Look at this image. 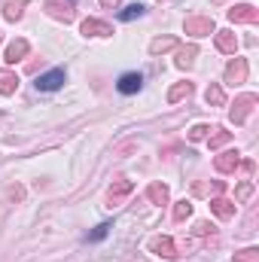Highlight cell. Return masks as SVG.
<instances>
[{
    "mask_svg": "<svg viewBox=\"0 0 259 262\" xmlns=\"http://www.w3.org/2000/svg\"><path fill=\"white\" fill-rule=\"evenodd\" d=\"M210 131H213V134H207V137H204L210 149H220V146H226V143L232 140V131H223V128H210Z\"/></svg>",
    "mask_w": 259,
    "mask_h": 262,
    "instance_id": "16",
    "label": "cell"
},
{
    "mask_svg": "<svg viewBox=\"0 0 259 262\" xmlns=\"http://www.w3.org/2000/svg\"><path fill=\"white\" fill-rule=\"evenodd\" d=\"M79 31H82L85 37H110V34H113V28H110L107 21H101V18H85V21L79 25Z\"/></svg>",
    "mask_w": 259,
    "mask_h": 262,
    "instance_id": "6",
    "label": "cell"
},
{
    "mask_svg": "<svg viewBox=\"0 0 259 262\" xmlns=\"http://www.w3.org/2000/svg\"><path fill=\"white\" fill-rule=\"evenodd\" d=\"M140 85H143V76L140 73H125V76H119V92L122 95H134V92H140Z\"/></svg>",
    "mask_w": 259,
    "mask_h": 262,
    "instance_id": "14",
    "label": "cell"
},
{
    "mask_svg": "<svg viewBox=\"0 0 259 262\" xmlns=\"http://www.w3.org/2000/svg\"><path fill=\"white\" fill-rule=\"evenodd\" d=\"M116 3H119V0H101V6H107V9H110V6H116Z\"/></svg>",
    "mask_w": 259,
    "mask_h": 262,
    "instance_id": "29",
    "label": "cell"
},
{
    "mask_svg": "<svg viewBox=\"0 0 259 262\" xmlns=\"http://www.w3.org/2000/svg\"><path fill=\"white\" fill-rule=\"evenodd\" d=\"M183 31L192 37H207V34H213V18L210 15H192V18H186Z\"/></svg>",
    "mask_w": 259,
    "mask_h": 262,
    "instance_id": "3",
    "label": "cell"
},
{
    "mask_svg": "<svg viewBox=\"0 0 259 262\" xmlns=\"http://www.w3.org/2000/svg\"><path fill=\"white\" fill-rule=\"evenodd\" d=\"M153 253H159V256H165V259H177L180 253H177V244H174V238H168V235H162V238H153Z\"/></svg>",
    "mask_w": 259,
    "mask_h": 262,
    "instance_id": "8",
    "label": "cell"
},
{
    "mask_svg": "<svg viewBox=\"0 0 259 262\" xmlns=\"http://www.w3.org/2000/svg\"><path fill=\"white\" fill-rule=\"evenodd\" d=\"M143 9H146L143 3H131V6H125V9L119 12V18H122V21H131V18H140V15H143Z\"/></svg>",
    "mask_w": 259,
    "mask_h": 262,
    "instance_id": "23",
    "label": "cell"
},
{
    "mask_svg": "<svg viewBox=\"0 0 259 262\" xmlns=\"http://www.w3.org/2000/svg\"><path fill=\"white\" fill-rule=\"evenodd\" d=\"M210 210L220 216V220H232L235 216V201H229V198H210Z\"/></svg>",
    "mask_w": 259,
    "mask_h": 262,
    "instance_id": "12",
    "label": "cell"
},
{
    "mask_svg": "<svg viewBox=\"0 0 259 262\" xmlns=\"http://www.w3.org/2000/svg\"><path fill=\"white\" fill-rule=\"evenodd\" d=\"M18 85V76L12 70H0V95H12Z\"/></svg>",
    "mask_w": 259,
    "mask_h": 262,
    "instance_id": "18",
    "label": "cell"
},
{
    "mask_svg": "<svg viewBox=\"0 0 259 262\" xmlns=\"http://www.w3.org/2000/svg\"><path fill=\"white\" fill-rule=\"evenodd\" d=\"M28 49H31V46H28V40H21V37H18V40H12V43L6 46V64L21 61V58L28 55Z\"/></svg>",
    "mask_w": 259,
    "mask_h": 262,
    "instance_id": "11",
    "label": "cell"
},
{
    "mask_svg": "<svg viewBox=\"0 0 259 262\" xmlns=\"http://www.w3.org/2000/svg\"><path fill=\"white\" fill-rule=\"evenodd\" d=\"M25 6H28V0H9L6 9H3V18H6V21H18L21 12H25Z\"/></svg>",
    "mask_w": 259,
    "mask_h": 262,
    "instance_id": "17",
    "label": "cell"
},
{
    "mask_svg": "<svg viewBox=\"0 0 259 262\" xmlns=\"http://www.w3.org/2000/svg\"><path fill=\"white\" fill-rule=\"evenodd\" d=\"M146 198L153 204H168V186L165 183H149L146 186Z\"/></svg>",
    "mask_w": 259,
    "mask_h": 262,
    "instance_id": "15",
    "label": "cell"
},
{
    "mask_svg": "<svg viewBox=\"0 0 259 262\" xmlns=\"http://www.w3.org/2000/svg\"><path fill=\"white\" fill-rule=\"evenodd\" d=\"M256 104H259V98L253 95V92H247V95H238V98H235V107L229 110L232 122H235V125H244V122H247V116H250V110H253Z\"/></svg>",
    "mask_w": 259,
    "mask_h": 262,
    "instance_id": "1",
    "label": "cell"
},
{
    "mask_svg": "<svg viewBox=\"0 0 259 262\" xmlns=\"http://www.w3.org/2000/svg\"><path fill=\"white\" fill-rule=\"evenodd\" d=\"M207 125H195L192 131H189V140H204V137H207Z\"/></svg>",
    "mask_w": 259,
    "mask_h": 262,
    "instance_id": "28",
    "label": "cell"
},
{
    "mask_svg": "<svg viewBox=\"0 0 259 262\" xmlns=\"http://www.w3.org/2000/svg\"><path fill=\"white\" fill-rule=\"evenodd\" d=\"M110 229H113L110 223H101V226H98V229L89 235V241H101V238H107V232H110Z\"/></svg>",
    "mask_w": 259,
    "mask_h": 262,
    "instance_id": "27",
    "label": "cell"
},
{
    "mask_svg": "<svg viewBox=\"0 0 259 262\" xmlns=\"http://www.w3.org/2000/svg\"><path fill=\"white\" fill-rule=\"evenodd\" d=\"M229 21H235V25H256L259 9H253L250 3H238V6L229 9Z\"/></svg>",
    "mask_w": 259,
    "mask_h": 262,
    "instance_id": "2",
    "label": "cell"
},
{
    "mask_svg": "<svg viewBox=\"0 0 259 262\" xmlns=\"http://www.w3.org/2000/svg\"><path fill=\"white\" fill-rule=\"evenodd\" d=\"M244 79H247V61H244V58H235V61L226 64V82H229V85H238V82H244Z\"/></svg>",
    "mask_w": 259,
    "mask_h": 262,
    "instance_id": "9",
    "label": "cell"
},
{
    "mask_svg": "<svg viewBox=\"0 0 259 262\" xmlns=\"http://www.w3.org/2000/svg\"><path fill=\"white\" fill-rule=\"evenodd\" d=\"M250 192H253V183H250V180H244V183L238 186L235 198H238V201H247V198H250Z\"/></svg>",
    "mask_w": 259,
    "mask_h": 262,
    "instance_id": "25",
    "label": "cell"
},
{
    "mask_svg": "<svg viewBox=\"0 0 259 262\" xmlns=\"http://www.w3.org/2000/svg\"><path fill=\"white\" fill-rule=\"evenodd\" d=\"M174 46H177V40H174V37H165V40H153V43H149V52L159 55V52H168V49H174Z\"/></svg>",
    "mask_w": 259,
    "mask_h": 262,
    "instance_id": "22",
    "label": "cell"
},
{
    "mask_svg": "<svg viewBox=\"0 0 259 262\" xmlns=\"http://www.w3.org/2000/svg\"><path fill=\"white\" fill-rule=\"evenodd\" d=\"M46 12L58 21H73V6L70 3H58V0H46Z\"/></svg>",
    "mask_w": 259,
    "mask_h": 262,
    "instance_id": "10",
    "label": "cell"
},
{
    "mask_svg": "<svg viewBox=\"0 0 259 262\" xmlns=\"http://www.w3.org/2000/svg\"><path fill=\"white\" fill-rule=\"evenodd\" d=\"M204 98H207V104H217V107L226 104V92H223V85H217V82L207 85V95H204Z\"/></svg>",
    "mask_w": 259,
    "mask_h": 262,
    "instance_id": "21",
    "label": "cell"
},
{
    "mask_svg": "<svg viewBox=\"0 0 259 262\" xmlns=\"http://www.w3.org/2000/svg\"><path fill=\"white\" fill-rule=\"evenodd\" d=\"M235 262H259V250H241L235 253Z\"/></svg>",
    "mask_w": 259,
    "mask_h": 262,
    "instance_id": "26",
    "label": "cell"
},
{
    "mask_svg": "<svg viewBox=\"0 0 259 262\" xmlns=\"http://www.w3.org/2000/svg\"><path fill=\"white\" fill-rule=\"evenodd\" d=\"M186 216H192V201H186V198H183V201H177V207H174V220H177V223H183Z\"/></svg>",
    "mask_w": 259,
    "mask_h": 262,
    "instance_id": "24",
    "label": "cell"
},
{
    "mask_svg": "<svg viewBox=\"0 0 259 262\" xmlns=\"http://www.w3.org/2000/svg\"><path fill=\"white\" fill-rule=\"evenodd\" d=\"M131 189H134V183L125 180V177H119V180H113V186L107 189V198H110V207H116L119 201L125 195H131Z\"/></svg>",
    "mask_w": 259,
    "mask_h": 262,
    "instance_id": "5",
    "label": "cell"
},
{
    "mask_svg": "<svg viewBox=\"0 0 259 262\" xmlns=\"http://www.w3.org/2000/svg\"><path fill=\"white\" fill-rule=\"evenodd\" d=\"M67 79V73L61 67H55V70H49V73H43V76H37V89L40 92H55V89H61Z\"/></svg>",
    "mask_w": 259,
    "mask_h": 262,
    "instance_id": "4",
    "label": "cell"
},
{
    "mask_svg": "<svg viewBox=\"0 0 259 262\" xmlns=\"http://www.w3.org/2000/svg\"><path fill=\"white\" fill-rule=\"evenodd\" d=\"M217 49L226 52V55H235V49H238V37H235L232 31H217Z\"/></svg>",
    "mask_w": 259,
    "mask_h": 262,
    "instance_id": "13",
    "label": "cell"
},
{
    "mask_svg": "<svg viewBox=\"0 0 259 262\" xmlns=\"http://www.w3.org/2000/svg\"><path fill=\"white\" fill-rule=\"evenodd\" d=\"M195 55H198V46H186V49H180V52H177V67H180V70L192 67L195 64Z\"/></svg>",
    "mask_w": 259,
    "mask_h": 262,
    "instance_id": "19",
    "label": "cell"
},
{
    "mask_svg": "<svg viewBox=\"0 0 259 262\" xmlns=\"http://www.w3.org/2000/svg\"><path fill=\"white\" fill-rule=\"evenodd\" d=\"M213 165H217L220 174H235V168L241 165V156H238L235 149H229V152H220V156L213 159Z\"/></svg>",
    "mask_w": 259,
    "mask_h": 262,
    "instance_id": "7",
    "label": "cell"
},
{
    "mask_svg": "<svg viewBox=\"0 0 259 262\" xmlns=\"http://www.w3.org/2000/svg\"><path fill=\"white\" fill-rule=\"evenodd\" d=\"M186 95H192V82H177V85L168 92V104H177V101L186 98Z\"/></svg>",
    "mask_w": 259,
    "mask_h": 262,
    "instance_id": "20",
    "label": "cell"
},
{
    "mask_svg": "<svg viewBox=\"0 0 259 262\" xmlns=\"http://www.w3.org/2000/svg\"><path fill=\"white\" fill-rule=\"evenodd\" d=\"M67 3H73V0H67Z\"/></svg>",
    "mask_w": 259,
    "mask_h": 262,
    "instance_id": "30",
    "label": "cell"
}]
</instances>
